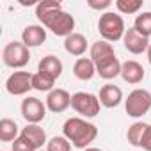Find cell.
<instances>
[{
	"mask_svg": "<svg viewBox=\"0 0 151 151\" xmlns=\"http://www.w3.org/2000/svg\"><path fill=\"white\" fill-rule=\"evenodd\" d=\"M36 16L43 23V27H46L55 36H60L66 39L68 36L73 34L75 18L73 14L62 9V4L59 0H43V2H39L36 6Z\"/></svg>",
	"mask_w": 151,
	"mask_h": 151,
	"instance_id": "1",
	"label": "cell"
},
{
	"mask_svg": "<svg viewBox=\"0 0 151 151\" xmlns=\"http://www.w3.org/2000/svg\"><path fill=\"white\" fill-rule=\"evenodd\" d=\"M62 135L71 142L73 147L86 149V147H91V142L96 140L98 128H96V124H93L82 117H69L62 124Z\"/></svg>",
	"mask_w": 151,
	"mask_h": 151,
	"instance_id": "2",
	"label": "cell"
},
{
	"mask_svg": "<svg viewBox=\"0 0 151 151\" xmlns=\"http://www.w3.org/2000/svg\"><path fill=\"white\" fill-rule=\"evenodd\" d=\"M98 30H100V36L105 41H109V43H116V41L123 39L124 32H126L124 22H123L121 14L110 13V11H107V13H103L100 16V20H98Z\"/></svg>",
	"mask_w": 151,
	"mask_h": 151,
	"instance_id": "3",
	"label": "cell"
},
{
	"mask_svg": "<svg viewBox=\"0 0 151 151\" xmlns=\"http://www.w3.org/2000/svg\"><path fill=\"white\" fill-rule=\"evenodd\" d=\"M2 60L6 66L13 68V69H20L25 68L30 60V52L29 46H25L20 41H11L4 46L2 50Z\"/></svg>",
	"mask_w": 151,
	"mask_h": 151,
	"instance_id": "4",
	"label": "cell"
},
{
	"mask_svg": "<svg viewBox=\"0 0 151 151\" xmlns=\"http://www.w3.org/2000/svg\"><path fill=\"white\" fill-rule=\"evenodd\" d=\"M124 109L130 117H142L151 109V93L147 89H133L124 100Z\"/></svg>",
	"mask_w": 151,
	"mask_h": 151,
	"instance_id": "5",
	"label": "cell"
},
{
	"mask_svg": "<svg viewBox=\"0 0 151 151\" xmlns=\"http://www.w3.org/2000/svg\"><path fill=\"white\" fill-rule=\"evenodd\" d=\"M100 105H101L100 98L94 96V94H91V93L80 91V93L71 94V109L77 114L84 116V117H94V116H98L100 114Z\"/></svg>",
	"mask_w": 151,
	"mask_h": 151,
	"instance_id": "6",
	"label": "cell"
},
{
	"mask_svg": "<svg viewBox=\"0 0 151 151\" xmlns=\"http://www.w3.org/2000/svg\"><path fill=\"white\" fill-rule=\"evenodd\" d=\"M46 103H43L39 98L27 96L22 101V116L27 121V124H37L45 119L46 116Z\"/></svg>",
	"mask_w": 151,
	"mask_h": 151,
	"instance_id": "7",
	"label": "cell"
},
{
	"mask_svg": "<svg viewBox=\"0 0 151 151\" xmlns=\"http://www.w3.org/2000/svg\"><path fill=\"white\" fill-rule=\"evenodd\" d=\"M32 77H34V75L29 73V71H14L13 75H9V78L6 80L7 93L13 94V96H23V94H27L30 89H34Z\"/></svg>",
	"mask_w": 151,
	"mask_h": 151,
	"instance_id": "8",
	"label": "cell"
},
{
	"mask_svg": "<svg viewBox=\"0 0 151 151\" xmlns=\"http://www.w3.org/2000/svg\"><path fill=\"white\" fill-rule=\"evenodd\" d=\"M46 109L53 114H60L71 107V94L66 89H53L46 94Z\"/></svg>",
	"mask_w": 151,
	"mask_h": 151,
	"instance_id": "9",
	"label": "cell"
},
{
	"mask_svg": "<svg viewBox=\"0 0 151 151\" xmlns=\"http://www.w3.org/2000/svg\"><path fill=\"white\" fill-rule=\"evenodd\" d=\"M123 45H124V48H126L130 53L139 55V53L147 52V48H149V45H151V43H149V39H147V37L140 36V34L132 27V29H128V30L124 32Z\"/></svg>",
	"mask_w": 151,
	"mask_h": 151,
	"instance_id": "10",
	"label": "cell"
},
{
	"mask_svg": "<svg viewBox=\"0 0 151 151\" xmlns=\"http://www.w3.org/2000/svg\"><path fill=\"white\" fill-rule=\"evenodd\" d=\"M121 77H123V80L126 84L137 86V84H140L144 80L146 71H144L142 64H139L137 60H126L121 66Z\"/></svg>",
	"mask_w": 151,
	"mask_h": 151,
	"instance_id": "11",
	"label": "cell"
},
{
	"mask_svg": "<svg viewBox=\"0 0 151 151\" xmlns=\"http://www.w3.org/2000/svg\"><path fill=\"white\" fill-rule=\"evenodd\" d=\"M46 41V29L43 25H27L22 32V43L29 48L41 46Z\"/></svg>",
	"mask_w": 151,
	"mask_h": 151,
	"instance_id": "12",
	"label": "cell"
},
{
	"mask_svg": "<svg viewBox=\"0 0 151 151\" xmlns=\"http://www.w3.org/2000/svg\"><path fill=\"white\" fill-rule=\"evenodd\" d=\"M100 103L105 107V109H116L121 101H123V91L114 86V84H105L101 89H100Z\"/></svg>",
	"mask_w": 151,
	"mask_h": 151,
	"instance_id": "13",
	"label": "cell"
},
{
	"mask_svg": "<svg viewBox=\"0 0 151 151\" xmlns=\"http://www.w3.org/2000/svg\"><path fill=\"white\" fill-rule=\"evenodd\" d=\"M20 137H23L36 151H37V149H43V146L48 144V142H46V133H45V130H43L39 124H27V126L22 130Z\"/></svg>",
	"mask_w": 151,
	"mask_h": 151,
	"instance_id": "14",
	"label": "cell"
},
{
	"mask_svg": "<svg viewBox=\"0 0 151 151\" xmlns=\"http://www.w3.org/2000/svg\"><path fill=\"white\" fill-rule=\"evenodd\" d=\"M121 66H123V62H119L117 57H110V59H105L96 64V73L103 80H112L121 75Z\"/></svg>",
	"mask_w": 151,
	"mask_h": 151,
	"instance_id": "15",
	"label": "cell"
},
{
	"mask_svg": "<svg viewBox=\"0 0 151 151\" xmlns=\"http://www.w3.org/2000/svg\"><path fill=\"white\" fill-rule=\"evenodd\" d=\"M73 73L78 80H91L96 75V64L93 62L91 57H80L73 64Z\"/></svg>",
	"mask_w": 151,
	"mask_h": 151,
	"instance_id": "16",
	"label": "cell"
},
{
	"mask_svg": "<svg viewBox=\"0 0 151 151\" xmlns=\"http://www.w3.org/2000/svg\"><path fill=\"white\" fill-rule=\"evenodd\" d=\"M64 50L69 55H75V57L84 55L86 50H87V39H86V36H82L78 32H73L71 36H68L64 39Z\"/></svg>",
	"mask_w": 151,
	"mask_h": 151,
	"instance_id": "17",
	"label": "cell"
},
{
	"mask_svg": "<svg viewBox=\"0 0 151 151\" xmlns=\"http://www.w3.org/2000/svg\"><path fill=\"white\" fill-rule=\"evenodd\" d=\"M62 69H64V68H62V62H60V59L55 57V55H45V57L39 60V64H37V71L50 75V77L55 78V80L62 75Z\"/></svg>",
	"mask_w": 151,
	"mask_h": 151,
	"instance_id": "18",
	"label": "cell"
},
{
	"mask_svg": "<svg viewBox=\"0 0 151 151\" xmlns=\"http://www.w3.org/2000/svg\"><path fill=\"white\" fill-rule=\"evenodd\" d=\"M89 52H91V59H93L94 64H98V62H101V60H105V59L116 57V52H114L112 43H109V41H105V39H100V41L93 43V46H91Z\"/></svg>",
	"mask_w": 151,
	"mask_h": 151,
	"instance_id": "19",
	"label": "cell"
},
{
	"mask_svg": "<svg viewBox=\"0 0 151 151\" xmlns=\"http://www.w3.org/2000/svg\"><path fill=\"white\" fill-rule=\"evenodd\" d=\"M20 133L22 132H20L16 121H13L9 117L0 119V140L2 142H14L20 137Z\"/></svg>",
	"mask_w": 151,
	"mask_h": 151,
	"instance_id": "20",
	"label": "cell"
},
{
	"mask_svg": "<svg viewBox=\"0 0 151 151\" xmlns=\"http://www.w3.org/2000/svg\"><path fill=\"white\" fill-rule=\"evenodd\" d=\"M32 86L39 93H50V91H53L55 78H52L50 75H46V73L37 71V73H34V77H32Z\"/></svg>",
	"mask_w": 151,
	"mask_h": 151,
	"instance_id": "21",
	"label": "cell"
},
{
	"mask_svg": "<svg viewBox=\"0 0 151 151\" xmlns=\"http://www.w3.org/2000/svg\"><path fill=\"white\" fill-rule=\"evenodd\" d=\"M146 128H147L146 123L135 121V123L128 128V132H126L128 142H130L132 146H135V147H140V142H142V137H144V133H146Z\"/></svg>",
	"mask_w": 151,
	"mask_h": 151,
	"instance_id": "22",
	"label": "cell"
},
{
	"mask_svg": "<svg viewBox=\"0 0 151 151\" xmlns=\"http://www.w3.org/2000/svg\"><path fill=\"white\" fill-rule=\"evenodd\" d=\"M133 29L144 36V37H151V11H146L142 14H137L135 22H133Z\"/></svg>",
	"mask_w": 151,
	"mask_h": 151,
	"instance_id": "23",
	"label": "cell"
},
{
	"mask_svg": "<svg viewBox=\"0 0 151 151\" xmlns=\"http://www.w3.org/2000/svg\"><path fill=\"white\" fill-rule=\"evenodd\" d=\"M116 7L123 14H135L139 9H142V0H117Z\"/></svg>",
	"mask_w": 151,
	"mask_h": 151,
	"instance_id": "24",
	"label": "cell"
},
{
	"mask_svg": "<svg viewBox=\"0 0 151 151\" xmlns=\"http://www.w3.org/2000/svg\"><path fill=\"white\" fill-rule=\"evenodd\" d=\"M46 151H71V142L64 135L52 137L46 144Z\"/></svg>",
	"mask_w": 151,
	"mask_h": 151,
	"instance_id": "25",
	"label": "cell"
},
{
	"mask_svg": "<svg viewBox=\"0 0 151 151\" xmlns=\"http://www.w3.org/2000/svg\"><path fill=\"white\" fill-rule=\"evenodd\" d=\"M11 147H13V151H36V149H34V147H32L23 137H18V139L13 142Z\"/></svg>",
	"mask_w": 151,
	"mask_h": 151,
	"instance_id": "26",
	"label": "cell"
},
{
	"mask_svg": "<svg viewBox=\"0 0 151 151\" xmlns=\"http://www.w3.org/2000/svg\"><path fill=\"white\" fill-rule=\"evenodd\" d=\"M140 147H142L144 151H151V124H147V128H146V133H144V137H142Z\"/></svg>",
	"mask_w": 151,
	"mask_h": 151,
	"instance_id": "27",
	"label": "cell"
},
{
	"mask_svg": "<svg viewBox=\"0 0 151 151\" xmlns=\"http://www.w3.org/2000/svg\"><path fill=\"white\" fill-rule=\"evenodd\" d=\"M87 6L91 9H96V11H103V9H109L112 6V2H110V0H103V2H94V0H89Z\"/></svg>",
	"mask_w": 151,
	"mask_h": 151,
	"instance_id": "28",
	"label": "cell"
},
{
	"mask_svg": "<svg viewBox=\"0 0 151 151\" xmlns=\"http://www.w3.org/2000/svg\"><path fill=\"white\" fill-rule=\"evenodd\" d=\"M84 151H103V149H100V147H86Z\"/></svg>",
	"mask_w": 151,
	"mask_h": 151,
	"instance_id": "29",
	"label": "cell"
},
{
	"mask_svg": "<svg viewBox=\"0 0 151 151\" xmlns=\"http://www.w3.org/2000/svg\"><path fill=\"white\" fill-rule=\"evenodd\" d=\"M146 53H147V60H149V64H151V45H149V48H147Z\"/></svg>",
	"mask_w": 151,
	"mask_h": 151,
	"instance_id": "30",
	"label": "cell"
},
{
	"mask_svg": "<svg viewBox=\"0 0 151 151\" xmlns=\"http://www.w3.org/2000/svg\"><path fill=\"white\" fill-rule=\"evenodd\" d=\"M37 151H46V149H37Z\"/></svg>",
	"mask_w": 151,
	"mask_h": 151,
	"instance_id": "31",
	"label": "cell"
}]
</instances>
